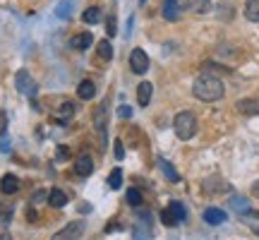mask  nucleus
<instances>
[{
    "label": "nucleus",
    "mask_w": 259,
    "mask_h": 240,
    "mask_svg": "<svg viewBox=\"0 0 259 240\" xmlns=\"http://www.w3.org/2000/svg\"><path fill=\"white\" fill-rule=\"evenodd\" d=\"M192 94L194 99H199L204 103H211V101H219L223 99V94H226V87L223 82L216 77V74H209V72H202L192 84Z\"/></svg>",
    "instance_id": "f257e3e1"
},
{
    "label": "nucleus",
    "mask_w": 259,
    "mask_h": 240,
    "mask_svg": "<svg viewBox=\"0 0 259 240\" xmlns=\"http://www.w3.org/2000/svg\"><path fill=\"white\" fill-rule=\"evenodd\" d=\"M197 118H194V113L190 111H183V113H178L176 120H173V130H176V135L183 142H187V139H192L194 135H197Z\"/></svg>",
    "instance_id": "f03ea898"
},
{
    "label": "nucleus",
    "mask_w": 259,
    "mask_h": 240,
    "mask_svg": "<svg viewBox=\"0 0 259 240\" xmlns=\"http://www.w3.org/2000/svg\"><path fill=\"white\" fill-rule=\"evenodd\" d=\"M94 128H96V135H99L101 149H106L108 147V135H106V130H108V113H106V101L94 111Z\"/></svg>",
    "instance_id": "7ed1b4c3"
},
{
    "label": "nucleus",
    "mask_w": 259,
    "mask_h": 240,
    "mask_svg": "<svg viewBox=\"0 0 259 240\" xmlns=\"http://www.w3.org/2000/svg\"><path fill=\"white\" fill-rule=\"evenodd\" d=\"M15 87H17V92L19 94H24V96H36V92H38V87H36V82H34V77L27 72V70H19L17 74H15Z\"/></svg>",
    "instance_id": "20e7f679"
},
{
    "label": "nucleus",
    "mask_w": 259,
    "mask_h": 240,
    "mask_svg": "<svg viewBox=\"0 0 259 240\" xmlns=\"http://www.w3.org/2000/svg\"><path fill=\"white\" fill-rule=\"evenodd\" d=\"M130 70L135 74H144L149 70V56L142 48H132L130 51Z\"/></svg>",
    "instance_id": "39448f33"
},
{
    "label": "nucleus",
    "mask_w": 259,
    "mask_h": 240,
    "mask_svg": "<svg viewBox=\"0 0 259 240\" xmlns=\"http://www.w3.org/2000/svg\"><path fill=\"white\" fill-rule=\"evenodd\" d=\"M84 235V221H72L53 235V240H79Z\"/></svg>",
    "instance_id": "423d86ee"
},
{
    "label": "nucleus",
    "mask_w": 259,
    "mask_h": 240,
    "mask_svg": "<svg viewBox=\"0 0 259 240\" xmlns=\"http://www.w3.org/2000/svg\"><path fill=\"white\" fill-rule=\"evenodd\" d=\"M149 235H151V216L142 212L137 226H135V240H149Z\"/></svg>",
    "instance_id": "0eeeda50"
},
{
    "label": "nucleus",
    "mask_w": 259,
    "mask_h": 240,
    "mask_svg": "<svg viewBox=\"0 0 259 240\" xmlns=\"http://www.w3.org/2000/svg\"><path fill=\"white\" fill-rule=\"evenodd\" d=\"M74 171H77V176H92L94 173V158L89 156V154H79L77 156V161H74Z\"/></svg>",
    "instance_id": "6e6552de"
},
{
    "label": "nucleus",
    "mask_w": 259,
    "mask_h": 240,
    "mask_svg": "<svg viewBox=\"0 0 259 240\" xmlns=\"http://www.w3.org/2000/svg\"><path fill=\"white\" fill-rule=\"evenodd\" d=\"M228 190V183L223 180V178L213 176V178H206L204 180V192L206 194H216V192H226Z\"/></svg>",
    "instance_id": "1a4fd4ad"
},
{
    "label": "nucleus",
    "mask_w": 259,
    "mask_h": 240,
    "mask_svg": "<svg viewBox=\"0 0 259 240\" xmlns=\"http://www.w3.org/2000/svg\"><path fill=\"white\" fill-rule=\"evenodd\" d=\"M163 19H168V22L180 19V3L178 0H163Z\"/></svg>",
    "instance_id": "9d476101"
},
{
    "label": "nucleus",
    "mask_w": 259,
    "mask_h": 240,
    "mask_svg": "<svg viewBox=\"0 0 259 240\" xmlns=\"http://www.w3.org/2000/svg\"><path fill=\"white\" fill-rule=\"evenodd\" d=\"M151 96H154V87H151V82H142L137 87V103L144 108V106H149V101H151Z\"/></svg>",
    "instance_id": "9b49d317"
},
{
    "label": "nucleus",
    "mask_w": 259,
    "mask_h": 240,
    "mask_svg": "<svg viewBox=\"0 0 259 240\" xmlns=\"http://www.w3.org/2000/svg\"><path fill=\"white\" fill-rule=\"evenodd\" d=\"M235 108L245 115H259V101L257 99H240L235 103Z\"/></svg>",
    "instance_id": "f8f14e48"
},
{
    "label": "nucleus",
    "mask_w": 259,
    "mask_h": 240,
    "mask_svg": "<svg viewBox=\"0 0 259 240\" xmlns=\"http://www.w3.org/2000/svg\"><path fill=\"white\" fill-rule=\"evenodd\" d=\"M226 219H228V216H226V212L216 209V207H209V209L204 212V221L209 223V226H219V223H223Z\"/></svg>",
    "instance_id": "ddd939ff"
},
{
    "label": "nucleus",
    "mask_w": 259,
    "mask_h": 240,
    "mask_svg": "<svg viewBox=\"0 0 259 240\" xmlns=\"http://www.w3.org/2000/svg\"><path fill=\"white\" fill-rule=\"evenodd\" d=\"M0 190H3V194H15V192H17V190H19L17 176H12V173L3 176V180H0Z\"/></svg>",
    "instance_id": "4468645a"
},
{
    "label": "nucleus",
    "mask_w": 259,
    "mask_h": 240,
    "mask_svg": "<svg viewBox=\"0 0 259 240\" xmlns=\"http://www.w3.org/2000/svg\"><path fill=\"white\" fill-rule=\"evenodd\" d=\"M77 96H79L82 101H89V99H94V96H96V87H94L92 79H84V82H79V87H77Z\"/></svg>",
    "instance_id": "2eb2a0df"
},
{
    "label": "nucleus",
    "mask_w": 259,
    "mask_h": 240,
    "mask_svg": "<svg viewBox=\"0 0 259 240\" xmlns=\"http://www.w3.org/2000/svg\"><path fill=\"white\" fill-rule=\"evenodd\" d=\"M48 204H51L53 209H63L65 204H67V194H65L63 190H58V187H53V190L48 192Z\"/></svg>",
    "instance_id": "dca6fc26"
},
{
    "label": "nucleus",
    "mask_w": 259,
    "mask_h": 240,
    "mask_svg": "<svg viewBox=\"0 0 259 240\" xmlns=\"http://www.w3.org/2000/svg\"><path fill=\"white\" fill-rule=\"evenodd\" d=\"M183 5H185L187 12H194V15H204L206 10H209V0H183Z\"/></svg>",
    "instance_id": "f3484780"
},
{
    "label": "nucleus",
    "mask_w": 259,
    "mask_h": 240,
    "mask_svg": "<svg viewBox=\"0 0 259 240\" xmlns=\"http://www.w3.org/2000/svg\"><path fill=\"white\" fill-rule=\"evenodd\" d=\"M92 41H94V36L89 34V31H82V34H77V36H72V48H77V51H87V48L92 46Z\"/></svg>",
    "instance_id": "a211bd4d"
},
{
    "label": "nucleus",
    "mask_w": 259,
    "mask_h": 240,
    "mask_svg": "<svg viewBox=\"0 0 259 240\" xmlns=\"http://www.w3.org/2000/svg\"><path fill=\"white\" fill-rule=\"evenodd\" d=\"M74 113H77V103H72V101H65L63 106H60V113H58V123H67L70 118H74Z\"/></svg>",
    "instance_id": "6ab92c4d"
},
{
    "label": "nucleus",
    "mask_w": 259,
    "mask_h": 240,
    "mask_svg": "<svg viewBox=\"0 0 259 240\" xmlns=\"http://www.w3.org/2000/svg\"><path fill=\"white\" fill-rule=\"evenodd\" d=\"M158 166L163 171V176L170 180V183H180V176H178V171L173 168V164H168L166 158H158Z\"/></svg>",
    "instance_id": "aec40b11"
},
{
    "label": "nucleus",
    "mask_w": 259,
    "mask_h": 240,
    "mask_svg": "<svg viewBox=\"0 0 259 240\" xmlns=\"http://www.w3.org/2000/svg\"><path fill=\"white\" fill-rule=\"evenodd\" d=\"M231 207L238 214H247V212H250V202H247V197H242V194H233V197H231Z\"/></svg>",
    "instance_id": "412c9836"
},
{
    "label": "nucleus",
    "mask_w": 259,
    "mask_h": 240,
    "mask_svg": "<svg viewBox=\"0 0 259 240\" xmlns=\"http://www.w3.org/2000/svg\"><path fill=\"white\" fill-rule=\"evenodd\" d=\"M82 22H87V24H99L101 22V10L99 8H87L84 10V15H82Z\"/></svg>",
    "instance_id": "4be33fe9"
},
{
    "label": "nucleus",
    "mask_w": 259,
    "mask_h": 240,
    "mask_svg": "<svg viewBox=\"0 0 259 240\" xmlns=\"http://www.w3.org/2000/svg\"><path fill=\"white\" fill-rule=\"evenodd\" d=\"M96 51H99V58H101V60H111L113 58V46L108 38L99 41V44H96Z\"/></svg>",
    "instance_id": "5701e85b"
},
{
    "label": "nucleus",
    "mask_w": 259,
    "mask_h": 240,
    "mask_svg": "<svg viewBox=\"0 0 259 240\" xmlns=\"http://www.w3.org/2000/svg\"><path fill=\"white\" fill-rule=\"evenodd\" d=\"M245 17L250 22H259V0H247L245 5Z\"/></svg>",
    "instance_id": "b1692460"
},
{
    "label": "nucleus",
    "mask_w": 259,
    "mask_h": 240,
    "mask_svg": "<svg viewBox=\"0 0 259 240\" xmlns=\"http://www.w3.org/2000/svg\"><path fill=\"white\" fill-rule=\"evenodd\" d=\"M108 187H111V190L122 187V171L120 168H113L111 171V176H108Z\"/></svg>",
    "instance_id": "393cba45"
},
{
    "label": "nucleus",
    "mask_w": 259,
    "mask_h": 240,
    "mask_svg": "<svg viewBox=\"0 0 259 240\" xmlns=\"http://www.w3.org/2000/svg\"><path fill=\"white\" fill-rule=\"evenodd\" d=\"M168 209L173 212V216H176V219H178V223H183V221H185V219H187L185 207H183V204H180V202H170V204H168Z\"/></svg>",
    "instance_id": "a878e982"
},
{
    "label": "nucleus",
    "mask_w": 259,
    "mask_h": 240,
    "mask_svg": "<svg viewBox=\"0 0 259 240\" xmlns=\"http://www.w3.org/2000/svg\"><path fill=\"white\" fill-rule=\"evenodd\" d=\"M12 212H15V209H12L10 204H0V223H3V226H10V221H12Z\"/></svg>",
    "instance_id": "bb28decb"
},
{
    "label": "nucleus",
    "mask_w": 259,
    "mask_h": 240,
    "mask_svg": "<svg viewBox=\"0 0 259 240\" xmlns=\"http://www.w3.org/2000/svg\"><path fill=\"white\" fill-rule=\"evenodd\" d=\"M70 10H72V3H70V0H63V3H58L56 15L60 19H65V17H70Z\"/></svg>",
    "instance_id": "cd10ccee"
},
{
    "label": "nucleus",
    "mask_w": 259,
    "mask_h": 240,
    "mask_svg": "<svg viewBox=\"0 0 259 240\" xmlns=\"http://www.w3.org/2000/svg\"><path fill=\"white\" fill-rule=\"evenodd\" d=\"M127 202L132 204V207H139V204H142V192H139L137 187H130L127 190Z\"/></svg>",
    "instance_id": "c85d7f7f"
},
{
    "label": "nucleus",
    "mask_w": 259,
    "mask_h": 240,
    "mask_svg": "<svg viewBox=\"0 0 259 240\" xmlns=\"http://www.w3.org/2000/svg\"><path fill=\"white\" fill-rule=\"evenodd\" d=\"M113 154H115L118 161L125 158V144H122V139H115V142H113Z\"/></svg>",
    "instance_id": "c756f323"
},
{
    "label": "nucleus",
    "mask_w": 259,
    "mask_h": 240,
    "mask_svg": "<svg viewBox=\"0 0 259 240\" xmlns=\"http://www.w3.org/2000/svg\"><path fill=\"white\" fill-rule=\"evenodd\" d=\"M161 221L166 223V226H176L178 219L173 216V212H170V209H163V212H161Z\"/></svg>",
    "instance_id": "7c9ffc66"
},
{
    "label": "nucleus",
    "mask_w": 259,
    "mask_h": 240,
    "mask_svg": "<svg viewBox=\"0 0 259 240\" xmlns=\"http://www.w3.org/2000/svg\"><path fill=\"white\" fill-rule=\"evenodd\" d=\"M44 199H48V194L44 192V190H38V192L34 194V197H31V207H34V204H41Z\"/></svg>",
    "instance_id": "2f4dec72"
},
{
    "label": "nucleus",
    "mask_w": 259,
    "mask_h": 240,
    "mask_svg": "<svg viewBox=\"0 0 259 240\" xmlns=\"http://www.w3.org/2000/svg\"><path fill=\"white\" fill-rule=\"evenodd\" d=\"M5 130H8V113L0 111V137L5 135Z\"/></svg>",
    "instance_id": "473e14b6"
},
{
    "label": "nucleus",
    "mask_w": 259,
    "mask_h": 240,
    "mask_svg": "<svg viewBox=\"0 0 259 240\" xmlns=\"http://www.w3.org/2000/svg\"><path fill=\"white\" fill-rule=\"evenodd\" d=\"M118 115H120V118H132V108H130V106H120V108H118Z\"/></svg>",
    "instance_id": "72a5a7b5"
},
{
    "label": "nucleus",
    "mask_w": 259,
    "mask_h": 240,
    "mask_svg": "<svg viewBox=\"0 0 259 240\" xmlns=\"http://www.w3.org/2000/svg\"><path fill=\"white\" fill-rule=\"evenodd\" d=\"M219 10H221V15H219L221 19H231V17H233V15H231L233 10H231V8H223V5H219Z\"/></svg>",
    "instance_id": "f704fd0d"
},
{
    "label": "nucleus",
    "mask_w": 259,
    "mask_h": 240,
    "mask_svg": "<svg viewBox=\"0 0 259 240\" xmlns=\"http://www.w3.org/2000/svg\"><path fill=\"white\" fill-rule=\"evenodd\" d=\"M67 156H70V149H67V147H58V158H60V161H65Z\"/></svg>",
    "instance_id": "c9c22d12"
},
{
    "label": "nucleus",
    "mask_w": 259,
    "mask_h": 240,
    "mask_svg": "<svg viewBox=\"0 0 259 240\" xmlns=\"http://www.w3.org/2000/svg\"><path fill=\"white\" fill-rule=\"evenodd\" d=\"M108 34H111V36H115V17L108 19Z\"/></svg>",
    "instance_id": "e433bc0d"
},
{
    "label": "nucleus",
    "mask_w": 259,
    "mask_h": 240,
    "mask_svg": "<svg viewBox=\"0 0 259 240\" xmlns=\"http://www.w3.org/2000/svg\"><path fill=\"white\" fill-rule=\"evenodd\" d=\"M27 219H29V221H36V212H34V209H29V212H27Z\"/></svg>",
    "instance_id": "4c0bfd02"
},
{
    "label": "nucleus",
    "mask_w": 259,
    "mask_h": 240,
    "mask_svg": "<svg viewBox=\"0 0 259 240\" xmlns=\"http://www.w3.org/2000/svg\"><path fill=\"white\" fill-rule=\"evenodd\" d=\"M252 194H254V197H259V180L252 185Z\"/></svg>",
    "instance_id": "58836bf2"
},
{
    "label": "nucleus",
    "mask_w": 259,
    "mask_h": 240,
    "mask_svg": "<svg viewBox=\"0 0 259 240\" xmlns=\"http://www.w3.org/2000/svg\"><path fill=\"white\" fill-rule=\"evenodd\" d=\"M0 240H12V235L10 233H0Z\"/></svg>",
    "instance_id": "ea45409f"
},
{
    "label": "nucleus",
    "mask_w": 259,
    "mask_h": 240,
    "mask_svg": "<svg viewBox=\"0 0 259 240\" xmlns=\"http://www.w3.org/2000/svg\"><path fill=\"white\" fill-rule=\"evenodd\" d=\"M250 216H254V219H259V212H247Z\"/></svg>",
    "instance_id": "a19ab883"
},
{
    "label": "nucleus",
    "mask_w": 259,
    "mask_h": 240,
    "mask_svg": "<svg viewBox=\"0 0 259 240\" xmlns=\"http://www.w3.org/2000/svg\"><path fill=\"white\" fill-rule=\"evenodd\" d=\"M139 5H142V8H144V5H147V0H139Z\"/></svg>",
    "instance_id": "79ce46f5"
}]
</instances>
